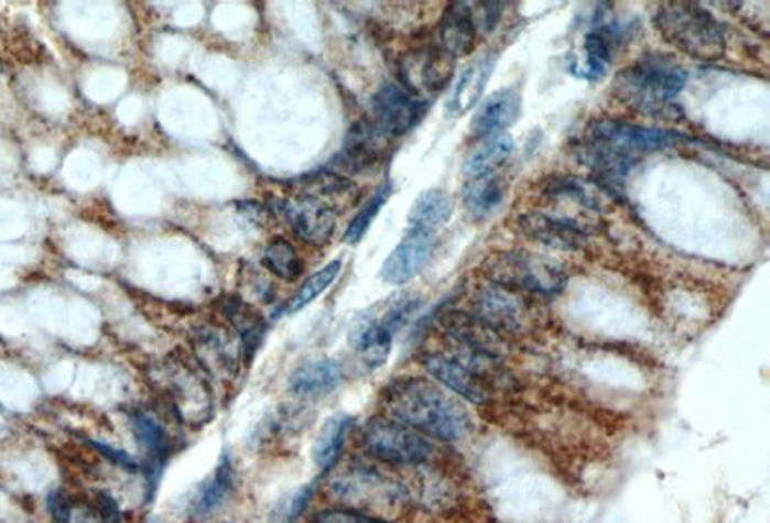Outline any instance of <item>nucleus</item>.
<instances>
[{
    "instance_id": "6e6552de",
    "label": "nucleus",
    "mask_w": 770,
    "mask_h": 523,
    "mask_svg": "<svg viewBox=\"0 0 770 523\" xmlns=\"http://www.w3.org/2000/svg\"><path fill=\"white\" fill-rule=\"evenodd\" d=\"M455 61L443 53L440 46H420L401 58L399 74L406 91L426 102L430 97L442 92L453 77Z\"/></svg>"
},
{
    "instance_id": "9b49d317",
    "label": "nucleus",
    "mask_w": 770,
    "mask_h": 523,
    "mask_svg": "<svg viewBox=\"0 0 770 523\" xmlns=\"http://www.w3.org/2000/svg\"><path fill=\"white\" fill-rule=\"evenodd\" d=\"M275 208L283 220L290 224L295 236L306 243H328L337 226V210L334 206L322 203L318 198L299 195L297 198H282L275 203Z\"/></svg>"
},
{
    "instance_id": "39448f33",
    "label": "nucleus",
    "mask_w": 770,
    "mask_h": 523,
    "mask_svg": "<svg viewBox=\"0 0 770 523\" xmlns=\"http://www.w3.org/2000/svg\"><path fill=\"white\" fill-rule=\"evenodd\" d=\"M481 272L486 280L520 295L557 296L568 281L555 260L527 251L494 252L484 260Z\"/></svg>"
},
{
    "instance_id": "72a5a7b5",
    "label": "nucleus",
    "mask_w": 770,
    "mask_h": 523,
    "mask_svg": "<svg viewBox=\"0 0 770 523\" xmlns=\"http://www.w3.org/2000/svg\"><path fill=\"white\" fill-rule=\"evenodd\" d=\"M314 523H389L376 517L365 516L351 510H326L314 517Z\"/></svg>"
},
{
    "instance_id": "f3484780",
    "label": "nucleus",
    "mask_w": 770,
    "mask_h": 523,
    "mask_svg": "<svg viewBox=\"0 0 770 523\" xmlns=\"http://www.w3.org/2000/svg\"><path fill=\"white\" fill-rule=\"evenodd\" d=\"M520 108L522 100L517 89H499L474 112L470 131L480 139L503 135L519 120Z\"/></svg>"
},
{
    "instance_id": "f03ea898",
    "label": "nucleus",
    "mask_w": 770,
    "mask_h": 523,
    "mask_svg": "<svg viewBox=\"0 0 770 523\" xmlns=\"http://www.w3.org/2000/svg\"><path fill=\"white\" fill-rule=\"evenodd\" d=\"M386 408L391 420L443 443H457L470 432L468 410L435 381H397L386 393Z\"/></svg>"
},
{
    "instance_id": "a211bd4d",
    "label": "nucleus",
    "mask_w": 770,
    "mask_h": 523,
    "mask_svg": "<svg viewBox=\"0 0 770 523\" xmlns=\"http://www.w3.org/2000/svg\"><path fill=\"white\" fill-rule=\"evenodd\" d=\"M494 66H496V62L489 56H480L478 61L470 62L460 72V76L457 77V81L451 89L447 102H445V115L449 118H458V116L466 115L476 108L478 100L484 95L486 85H488Z\"/></svg>"
},
{
    "instance_id": "c85d7f7f",
    "label": "nucleus",
    "mask_w": 770,
    "mask_h": 523,
    "mask_svg": "<svg viewBox=\"0 0 770 523\" xmlns=\"http://www.w3.org/2000/svg\"><path fill=\"white\" fill-rule=\"evenodd\" d=\"M262 264L267 265L268 270L280 280L295 281L303 273V260L295 251V247L283 237H274L267 244L262 254Z\"/></svg>"
},
{
    "instance_id": "5701e85b",
    "label": "nucleus",
    "mask_w": 770,
    "mask_h": 523,
    "mask_svg": "<svg viewBox=\"0 0 770 523\" xmlns=\"http://www.w3.org/2000/svg\"><path fill=\"white\" fill-rule=\"evenodd\" d=\"M344 372L336 360H314L301 366L297 372L291 375V391L299 396H321L329 393L341 383Z\"/></svg>"
},
{
    "instance_id": "393cba45",
    "label": "nucleus",
    "mask_w": 770,
    "mask_h": 523,
    "mask_svg": "<svg viewBox=\"0 0 770 523\" xmlns=\"http://www.w3.org/2000/svg\"><path fill=\"white\" fill-rule=\"evenodd\" d=\"M512 151H514V141L511 137H489L465 160L463 172H465L466 179L496 174L497 167L509 160Z\"/></svg>"
},
{
    "instance_id": "bb28decb",
    "label": "nucleus",
    "mask_w": 770,
    "mask_h": 523,
    "mask_svg": "<svg viewBox=\"0 0 770 523\" xmlns=\"http://www.w3.org/2000/svg\"><path fill=\"white\" fill-rule=\"evenodd\" d=\"M353 424L355 422H353L351 416L337 414V416L329 417L326 425L322 427L321 435L316 439V447H314V460L322 470L328 471L336 466Z\"/></svg>"
},
{
    "instance_id": "473e14b6",
    "label": "nucleus",
    "mask_w": 770,
    "mask_h": 523,
    "mask_svg": "<svg viewBox=\"0 0 770 523\" xmlns=\"http://www.w3.org/2000/svg\"><path fill=\"white\" fill-rule=\"evenodd\" d=\"M135 435H138L139 445L143 447L149 456H153L156 460H161L166 450V433L162 429L161 424L149 414H138L133 420Z\"/></svg>"
},
{
    "instance_id": "1a4fd4ad",
    "label": "nucleus",
    "mask_w": 770,
    "mask_h": 523,
    "mask_svg": "<svg viewBox=\"0 0 770 523\" xmlns=\"http://www.w3.org/2000/svg\"><path fill=\"white\" fill-rule=\"evenodd\" d=\"M473 308L474 316L499 335L522 331L527 327L530 314L524 295L491 281L476 288Z\"/></svg>"
},
{
    "instance_id": "b1692460",
    "label": "nucleus",
    "mask_w": 770,
    "mask_h": 523,
    "mask_svg": "<svg viewBox=\"0 0 770 523\" xmlns=\"http://www.w3.org/2000/svg\"><path fill=\"white\" fill-rule=\"evenodd\" d=\"M295 189L305 197L318 198L322 203L334 206L336 210L339 203H349L357 198L355 183L334 170H322V172L305 175Z\"/></svg>"
},
{
    "instance_id": "7ed1b4c3",
    "label": "nucleus",
    "mask_w": 770,
    "mask_h": 523,
    "mask_svg": "<svg viewBox=\"0 0 770 523\" xmlns=\"http://www.w3.org/2000/svg\"><path fill=\"white\" fill-rule=\"evenodd\" d=\"M686 81V69L672 56L649 53L618 74L612 91L622 105L641 115L663 116L672 110V100Z\"/></svg>"
},
{
    "instance_id": "4be33fe9",
    "label": "nucleus",
    "mask_w": 770,
    "mask_h": 523,
    "mask_svg": "<svg viewBox=\"0 0 770 523\" xmlns=\"http://www.w3.org/2000/svg\"><path fill=\"white\" fill-rule=\"evenodd\" d=\"M388 139L376 130L372 122H359L353 126V130L345 141L341 152V164L351 170H365L380 160L382 146Z\"/></svg>"
},
{
    "instance_id": "f257e3e1",
    "label": "nucleus",
    "mask_w": 770,
    "mask_h": 523,
    "mask_svg": "<svg viewBox=\"0 0 770 523\" xmlns=\"http://www.w3.org/2000/svg\"><path fill=\"white\" fill-rule=\"evenodd\" d=\"M679 141L674 131L648 126L599 120L592 122L579 139L578 156L594 172L599 187L620 185L638 160L649 152L663 151Z\"/></svg>"
},
{
    "instance_id": "2f4dec72",
    "label": "nucleus",
    "mask_w": 770,
    "mask_h": 523,
    "mask_svg": "<svg viewBox=\"0 0 770 523\" xmlns=\"http://www.w3.org/2000/svg\"><path fill=\"white\" fill-rule=\"evenodd\" d=\"M389 195H391V185H389V183H383L382 187L376 190L375 195L370 197L367 205L362 206V210L355 216L351 226L347 228V233H345V241H347V243H359L360 239L367 233L368 228L372 226V221L376 220L378 213H380L383 205L388 203Z\"/></svg>"
},
{
    "instance_id": "ddd939ff",
    "label": "nucleus",
    "mask_w": 770,
    "mask_h": 523,
    "mask_svg": "<svg viewBox=\"0 0 770 523\" xmlns=\"http://www.w3.org/2000/svg\"><path fill=\"white\" fill-rule=\"evenodd\" d=\"M339 501L351 506H380L401 499V489L388 479L370 470H351L332 483Z\"/></svg>"
},
{
    "instance_id": "423d86ee",
    "label": "nucleus",
    "mask_w": 770,
    "mask_h": 523,
    "mask_svg": "<svg viewBox=\"0 0 770 523\" xmlns=\"http://www.w3.org/2000/svg\"><path fill=\"white\" fill-rule=\"evenodd\" d=\"M496 360L478 357L463 347H453L449 352H430L422 360L427 375L458 399L486 404L491 399L488 383V366Z\"/></svg>"
},
{
    "instance_id": "f704fd0d",
    "label": "nucleus",
    "mask_w": 770,
    "mask_h": 523,
    "mask_svg": "<svg viewBox=\"0 0 770 523\" xmlns=\"http://www.w3.org/2000/svg\"><path fill=\"white\" fill-rule=\"evenodd\" d=\"M95 447L99 448L100 453L115 458L116 462L122 464V466H128V468L135 466V462H131L130 456L126 455L123 450H116V448L108 447V445H99V443H95Z\"/></svg>"
},
{
    "instance_id": "c756f323",
    "label": "nucleus",
    "mask_w": 770,
    "mask_h": 523,
    "mask_svg": "<svg viewBox=\"0 0 770 523\" xmlns=\"http://www.w3.org/2000/svg\"><path fill=\"white\" fill-rule=\"evenodd\" d=\"M231 487H234V473H231V464L226 458L216 468L213 478L208 479L203 489L198 491L197 499L193 501V514L195 516L210 514L228 497Z\"/></svg>"
},
{
    "instance_id": "a878e982",
    "label": "nucleus",
    "mask_w": 770,
    "mask_h": 523,
    "mask_svg": "<svg viewBox=\"0 0 770 523\" xmlns=\"http://www.w3.org/2000/svg\"><path fill=\"white\" fill-rule=\"evenodd\" d=\"M463 198L474 218H488L503 205L505 183L496 174L474 177L466 182Z\"/></svg>"
},
{
    "instance_id": "dca6fc26",
    "label": "nucleus",
    "mask_w": 770,
    "mask_h": 523,
    "mask_svg": "<svg viewBox=\"0 0 770 523\" xmlns=\"http://www.w3.org/2000/svg\"><path fill=\"white\" fill-rule=\"evenodd\" d=\"M437 35H440L437 46L453 61L466 58L468 54H473L480 37V31L474 20L470 4L457 2L445 8L437 28Z\"/></svg>"
},
{
    "instance_id": "6ab92c4d",
    "label": "nucleus",
    "mask_w": 770,
    "mask_h": 523,
    "mask_svg": "<svg viewBox=\"0 0 770 523\" xmlns=\"http://www.w3.org/2000/svg\"><path fill=\"white\" fill-rule=\"evenodd\" d=\"M625 31L617 23H603L589 31L584 41V56L579 58L576 74L586 79H597L609 69L615 48L622 43Z\"/></svg>"
},
{
    "instance_id": "412c9836",
    "label": "nucleus",
    "mask_w": 770,
    "mask_h": 523,
    "mask_svg": "<svg viewBox=\"0 0 770 523\" xmlns=\"http://www.w3.org/2000/svg\"><path fill=\"white\" fill-rule=\"evenodd\" d=\"M453 198L442 189H427L420 195L409 213V229L437 236L453 216Z\"/></svg>"
},
{
    "instance_id": "9d476101",
    "label": "nucleus",
    "mask_w": 770,
    "mask_h": 523,
    "mask_svg": "<svg viewBox=\"0 0 770 523\" xmlns=\"http://www.w3.org/2000/svg\"><path fill=\"white\" fill-rule=\"evenodd\" d=\"M424 100L416 99L403 85H383L372 102V120L376 130L386 139H397L416 126L426 112Z\"/></svg>"
},
{
    "instance_id": "cd10ccee",
    "label": "nucleus",
    "mask_w": 770,
    "mask_h": 523,
    "mask_svg": "<svg viewBox=\"0 0 770 523\" xmlns=\"http://www.w3.org/2000/svg\"><path fill=\"white\" fill-rule=\"evenodd\" d=\"M351 341L355 349L359 350L360 357L367 360L368 366L376 368L386 362L393 335H389L378 319H367L355 327Z\"/></svg>"
},
{
    "instance_id": "2eb2a0df",
    "label": "nucleus",
    "mask_w": 770,
    "mask_h": 523,
    "mask_svg": "<svg viewBox=\"0 0 770 523\" xmlns=\"http://www.w3.org/2000/svg\"><path fill=\"white\" fill-rule=\"evenodd\" d=\"M443 326L453 345L470 350L478 357L497 360L503 355V335L486 326L473 312H451L443 319Z\"/></svg>"
},
{
    "instance_id": "aec40b11",
    "label": "nucleus",
    "mask_w": 770,
    "mask_h": 523,
    "mask_svg": "<svg viewBox=\"0 0 770 523\" xmlns=\"http://www.w3.org/2000/svg\"><path fill=\"white\" fill-rule=\"evenodd\" d=\"M224 314L236 329L241 349L251 360L267 335V319L262 318L251 304L245 303L243 298H237V296L224 298Z\"/></svg>"
},
{
    "instance_id": "7c9ffc66",
    "label": "nucleus",
    "mask_w": 770,
    "mask_h": 523,
    "mask_svg": "<svg viewBox=\"0 0 770 523\" xmlns=\"http://www.w3.org/2000/svg\"><path fill=\"white\" fill-rule=\"evenodd\" d=\"M341 265H344L341 264V260H334V262H329L328 265H324L321 272L311 275V277L305 281V285L299 288L297 293H295L290 303H288L285 312H288V314H295V312L303 310L308 304L316 301V298L337 280V275L341 272Z\"/></svg>"
},
{
    "instance_id": "0eeeda50",
    "label": "nucleus",
    "mask_w": 770,
    "mask_h": 523,
    "mask_svg": "<svg viewBox=\"0 0 770 523\" xmlns=\"http://www.w3.org/2000/svg\"><path fill=\"white\" fill-rule=\"evenodd\" d=\"M365 445L376 458L399 466H419L434 456V445L427 437L391 417H375L368 422Z\"/></svg>"
},
{
    "instance_id": "20e7f679",
    "label": "nucleus",
    "mask_w": 770,
    "mask_h": 523,
    "mask_svg": "<svg viewBox=\"0 0 770 523\" xmlns=\"http://www.w3.org/2000/svg\"><path fill=\"white\" fill-rule=\"evenodd\" d=\"M661 37L676 51L702 62L725 58L726 31L709 10L690 2H666L653 18Z\"/></svg>"
},
{
    "instance_id": "f8f14e48",
    "label": "nucleus",
    "mask_w": 770,
    "mask_h": 523,
    "mask_svg": "<svg viewBox=\"0 0 770 523\" xmlns=\"http://www.w3.org/2000/svg\"><path fill=\"white\" fill-rule=\"evenodd\" d=\"M435 236L409 229L382 265V280L389 285H404L414 280L432 260Z\"/></svg>"
},
{
    "instance_id": "4468645a",
    "label": "nucleus",
    "mask_w": 770,
    "mask_h": 523,
    "mask_svg": "<svg viewBox=\"0 0 770 523\" xmlns=\"http://www.w3.org/2000/svg\"><path fill=\"white\" fill-rule=\"evenodd\" d=\"M519 226L522 233L535 243L547 244L558 251H579L586 247L589 239V233L584 229L576 228L571 221L540 208L520 214Z\"/></svg>"
}]
</instances>
